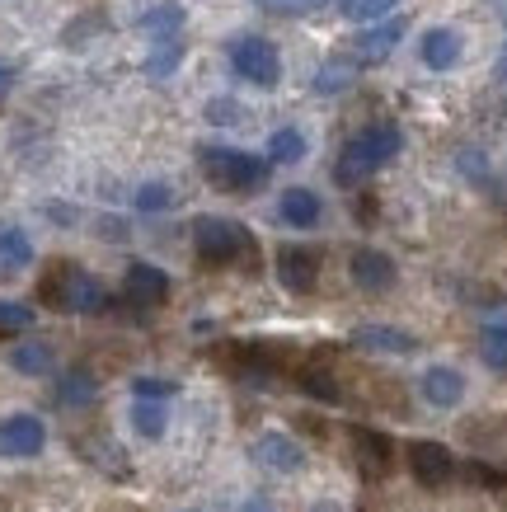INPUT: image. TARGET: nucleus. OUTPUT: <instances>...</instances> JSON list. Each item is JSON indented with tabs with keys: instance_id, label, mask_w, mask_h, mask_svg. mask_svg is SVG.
I'll list each match as a JSON object with an SVG mask.
<instances>
[{
	"instance_id": "nucleus-34",
	"label": "nucleus",
	"mask_w": 507,
	"mask_h": 512,
	"mask_svg": "<svg viewBox=\"0 0 507 512\" xmlns=\"http://www.w3.org/2000/svg\"><path fill=\"white\" fill-rule=\"evenodd\" d=\"M461 170L479 179V174H484V156H479V151H461Z\"/></svg>"
},
{
	"instance_id": "nucleus-27",
	"label": "nucleus",
	"mask_w": 507,
	"mask_h": 512,
	"mask_svg": "<svg viewBox=\"0 0 507 512\" xmlns=\"http://www.w3.org/2000/svg\"><path fill=\"white\" fill-rule=\"evenodd\" d=\"M179 62H184V43L179 38H165V43H155V52L146 57V76H174L179 71Z\"/></svg>"
},
{
	"instance_id": "nucleus-15",
	"label": "nucleus",
	"mask_w": 507,
	"mask_h": 512,
	"mask_svg": "<svg viewBox=\"0 0 507 512\" xmlns=\"http://www.w3.org/2000/svg\"><path fill=\"white\" fill-rule=\"evenodd\" d=\"M277 217L287 221L292 231H310V226H320L324 202H320V193H310V188H287V193L277 198Z\"/></svg>"
},
{
	"instance_id": "nucleus-4",
	"label": "nucleus",
	"mask_w": 507,
	"mask_h": 512,
	"mask_svg": "<svg viewBox=\"0 0 507 512\" xmlns=\"http://www.w3.org/2000/svg\"><path fill=\"white\" fill-rule=\"evenodd\" d=\"M193 249H198L202 264L226 268L240 259H254V235L231 217H198L193 221Z\"/></svg>"
},
{
	"instance_id": "nucleus-23",
	"label": "nucleus",
	"mask_w": 507,
	"mask_h": 512,
	"mask_svg": "<svg viewBox=\"0 0 507 512\" xmlns=\"http://www.w3.org/2000/svg\"><path fill=\"white\" fill-rule=\"evenodd\" d=\"M141 33H151L155 43H165V38H174V33L184 29V5H174V0H165V5H155V10H146V15L137 19Z\"/></svg>"
},
{
	"instance_id": "nucleus-16",
	"label": "nucleus",
	"mask_w": 507,
	"mask_h": 512,
	"mask_svg": "<svg viewBox=\"0 0 507 512\" xmlns=\"http://www.w3.org/2000/svg\"><path fill=\"white\" fill-rule=\"evenodd\" d=\"M404 38V15L400 19H385V24H376V29H367L362 38H357L353 47V66H371V62H385L390 52H395V43Z\"/></svg>"
},
{
	"instance_id": "nucleus-22",
	"label": "nucleus",
	"mask_w": 507,
	"mask_h": 512,
	"mask_svg": "<svg viewBox=\"0 0 507 512\" xmlns=\"http://www.w3.org/2000/svg\"><path fill=\"white\" fill-rule=\"evenodd\" d=\"M33 264V240L19 226H0V273H24Z\"/></svg>"
},
{
	"instance_id": "nucleus-26",
	"label": "nucleus",
	"mask_w": 507,
	"mask_h": 512,
	"mask_svg": "<svg viewBox=\"0 0 507 512\" xmlns=\"http://www.w3.org/2000/svg\"><path fill=\"white\" fill-rule=\"evenodd\" d=\"M132 428H137V437H146V442H160V437H165V428H169L165 404L132 400Z\"/></svg>"
},
{
	"instance_id": "nucleus-2",
	"label": "nucleus",
	"mask_w": 507,
	"mask_h": 512,
	"mask_svg": "<svg viewBox=\"0 0 507 512\" xmlns=\"http://www.w3.org/2000/svg\"><path fill=\"white\" fill-rule=\"evenodd\" d=\"M198 165H202V179L221 193H235V198H245V193H259L268 184V174L273 165L254 151H235V146H202L198 151Z\"/></svg>"
},
{
	"instance_id": "nucleus-28",
	"label": "nucleus",
	"mask_w": 507,
	"mask_h": 512,
	"mask_svg": "<svg viewBox=\"0 0 507 512\" xmlns=\"http://www.w3.org/2000/svg\"><path fill=\"white\" fill-rule=\"evenodd\" d=\"M137 212H169L174 207V188L169 184H160V179H151V184H141L137 188Z\"/></svg>"
},
{
	"instance_id": "nucleus-33",
	"label": "nucleus",
	"mask_w": 507,
	"mask_h": 512,
	"mask_svg": "<svg viewBox=\"0 0 507 512\" xmlns=\"http://www.w3.org/2000/svg\"><path fill=\"white\" fill-rule=\"evenodd\" d=\"M465 480L484 484V489H503L507 475H503V470H493V466H484V461H470V466H465Z\"/></svg>"
},
{
	"instance_id": "nucleus-18",
	"label": "nucleus",
	"mask_w": 507,
	"mask_h": 512,
	"mask_svg": "<svg viewBox=\"0 0 507 512\" xmlns=\"http://www.w3.org/2000/svg\"><path fill=\"white\" fill-rule=\"evenodd\" d=\"M418 57L428 71H451V66L461 62V33L456 29H428L423 33V43H418Z\"/></svg>"
},
{
	"instance_id": "nucleus-36",
	"label": "nucleus",
	"mask_w": 507,
	"mask_h": 512,
	"mask_svg": "<svg viewBox=\"0 0 507 512\" xmlns=\"http://www.w3.org/2000/svg\"><path fill=\"white\" fill-rule=\"evenodd\" d=\"M240 512H273V503H268V498H245V503H240Z\"/></svg>"
},
{
	"instance_id": "nucleus-21",
	"label": "nucleus",
	"mask_w": 507,
	"mask_h": 512,
	"mask_svg": "<svg viewBox=\"0 0 507 512\" xmlns=\"http://www.w3.org/2000/svg\"><path fill=\"white\" fill-rule=\"evenodd\" d=\"M296 390H301L306 400H320V404H338V400H343L338 376L329 372V367H320V362H310V367H301V372H296Z\"/></svg>"
},
{
	"instance_id": "nucleus-29",
	"label": "nucleus",
	"mask_w": 507,
	"mask_h": 512,
	"mask_svg": "<svg viewBox=\"0 0 507 512\" xmlns=\"http://www.w3.org/2000/svg\"><path fill=\"white\" fill-rule=\"evenodd\" d=\"M348 80H353V62H329V66L315 71V90L338 94V90H348Z\"/></svg>"
},
{
	"instance_id": "nucleus-12",
	"label": "nucleus",
	"mask_w": 507,
	"mask_h": 512,
	"mask_svg": "<svg viewBox=\"0 0 507 512\" xmlns=\"http://www.w3.org/2000/svg\"><path fill=\"white\" fill-rule=\"evenodd\" d=\"M348 278L362 287V292H390L395 287V278H400V268H395V259L385 254V249H353V259H348Z\"/></svg>"
},
{
	"instance_id": "nucleus-14",
	"label": "nucleus",
	"mask_w": 507,
	"mask_h": 512,
	"mask_svg": "<svg viewBox=\"0 0 507 512\" xmlns=\"http://www.w3.org/2000/svg\"><path fill=\"white\" fill-rule=\"evenodd\" d=\"M353 343L362 353H390V357H409L418 348L414 334L395 325H362V329H353Z\"/></svg>"
},
{
	"instance_id": "nucleus-9",
	"label": "nucleus",
	"mask_w": 507,
	"mask_h": 512,
	"mask_svg": "<svg viewBox=\"0 0 507 512\" xmlns=\"http://www.w3.org/2000/svg\"><path fill=\"white\" fill-rule=\"evenodd\" d=\"M273 268H277V282L296 296L315 292V282H320V254H315L310 245H282L277 249V259H273Z\"/></svg>"
},
{
	"instance_id": "nucleus-37",
	"label": "nucleus",
	"mask_w": 507,
	"mask_h": 512,
	"mask_svg": "<svg viewBox=\"0 0 507 512\" xmlns=\"http://www.w3.org/2000/svg\"><path fill=\"white\" fill-rule=\"evenodd\" d=\"M306 512H343V503H334V498H315Z\"/></svg>"
},
{
	"instance_id": "nucleus-35",
	"label": "nucleus",
	"mask_w": 507,
	"mask_h": 512,
	"mask_svg": "<svg viewBox=\"0 0 507 512\" xmlns=\"http://www.w3.org/2000/svg\"><path fill=\"white\" fill-rule=\"evenodd\" d=\"M10 90H15V66H5V62H0V99H5Z\"/></svg>"
},
{
	"instance_id": "nucleus-7",
	"label": "nucleus",
	"mask_w": 507,
	"mask_h": 512,
	"mask_svg": "<svg viewBox=\"0 0 507 512\" xmlns=\"http://www.w3.org/2000/svg\"><path fill=\"white\" fill-rule=\"evenodd\" d=\"M123 301H127V306H137V311H155V306H165V301H169V273H165V268H155V264H146V259L127 264V273H123Z\"/></svg>"
},
{
	"instance_id": "nucleus-11",
	"label": "nucleus",
	"mask_w": 507,
	"mask_h": 512,
	"mask_svg": "<svg viewBox=\"0 0 507 512\" xmlns=\"http://www.w3.org/2000/svg\"><path fill=\"white\" fill-rule=\"evenodd\" d=\"M353 461L362 480H385L395 470V442L376 428H353Z\"/></svg>"
},
{
	"instance_id": "nucleus-3",
	"label": "nucleus",
	"mask_w": 507,
	"mask_h": 512,
	"mask_svg": "<svg viewBox=\"0 0 507 512\" xmlns=\"http://www.w3.org/2000/svg\"><path fill=\"white\" fill-rule=\"evenodd\" d=\"M43 301L66 315H99L108 306V287L76 264H57L43 278Z\"/></svg>"
},
{
	"instance_id": "nucleus-31",
	"label": "nucleus",
	"mask_w": 507,
	"mask_h": 512,
	"mask_svg": "<svg viewBox=\"0 0 507 512\" xmlns=\"http://www.w3.org/2000/svg\"><path fill=\"white\" fill-rule=\"evenodd\" d=\"M33 325V311L24 301H0V334H19Z\"/></svg>"
},
{
	"instance_id": "nucleus-30",
	"label": "nucleus",
	"mask_w": 507,
	"mask_h": 512,
	"mask_svg": "<svg viewBox=\"0 0 507 512\" xmlns=\"http://www.w3.org/2000/svg\"><path fill=\"white\" fill-rule=\"evenodd\" d=\"M174 390H179V386H174V381H165V376H137V381H132V400L165 404Z\"/></svg>"
},
{
	"instance_id": "nucleus-25",
	"label": "nucleus",
	"mask_w": 507,
	"mask_h": 512,
	"mask_svg": "<svg viewBox=\"0 0 507 512\" xmlns=\"http://www.w3.org/2000/svg\"><path fill=\"white\" fill-rule=\"evenodd\" d=\"M395 5L400 0H338V10H343L348 24H385L395 15Z\"/></svg>"
},
{
	"instance_id": "nucleus-5",
	"label": "nucleus",
	"mask_w": 507,
	"mask_h": 512,
	"mask_svg": "<svg viewBox=\"0 0 507 512\" xmlns=\"http://www.w3.org/2000/svg\"><path fill=\"white\" fill-rule=\"evenodd\" d=\"M231 71L249 85H259V90H273L277 80H282V57H277V47L259 33H245V38H235L231 43Z\"/></svg>"
},
{
	"instance_id": "nucleus-17",
	"label": "nucleus",
	"mask_w": 507,
	"mask_h": 512,
	"mask_svg": "<svg viewBox=\"0 0 507 512\" xmlns=\"http://www.w3.org/2000/svg\"><path fill=\"white\" fill-rule=\"evenodd\" d=\"M52 400L62 404V409H85V404L99 400V376H94L90 367H66V372L57 376Z\"/></svg>"
},
{
	"instance_id": "nucleus-1",
	"label": "nucleus",
	"mask_w": 507,
	"mask_h": 512,
	"mask_svg": "<svg viewBox=\"0 0 507 512\" xmlns=\"http://www.w3.org/2000/svg\"><path fill=\"white\" fill-rule=\"evenodd\" d=\"M404 151V132H400V123H371V127H362L343 151H338V160H334V184L338 188H362L371 179V174L381 170V165H390V160Z\"/></svg>"
},
{
	"instance_id": "nucleus-32",
	"label": "nucleus",
	"mask_w": 507,
	"mask_h": 512,
	"mask_svg": "<svg viewBox=\"0 0 507 512\" xmlns=\"http://www.w3.org/2000/svg\"><path fill=\"white\" fill-rule=\"evenodd\" d=\"M259 10H268V15H315V10H324L329 0H254Z\"/></svg>"
},
{
	"instance_id": "nucleus-8",
	"label": "nucleus",
	"mask_w": 507,
	"mask_h": 512,
	"mask_svg": "<svg viewBox=\"0 0 507 512\" xmlns=\"http://www.w3.org/2000/svg\"><path fill=\"white\" fill-rule=\"evenodd\" d=\"M249 461L263 470H273V475H301V470H306V447L287 433H263V437H254Z\"/></svg>"
},
{
	"instance_id": "nucleus-19",
	"label": "nucleus",
	"mask_w": 507,
	"mask_h": 512,
	"mask_svg": "<svg viewBox=\"0 0 507 512\" xmlns=\"http://www.w3.org/2000/svg\"><path fill=\"white\" fill-rule=\"evenodd\" d=\"M310 151V141L301 127H277L273 137H268V151H263V160L268 165H301Z\"/></svg>"
},
{
	"instance_id": "nucleus-24",
	"label": "nucleus",
	"mask_w": 507,
	"mask_h": 512,
	"mask_svg": "<svg viewBox=\"0 0 507 512\" xmlns=\"http://www.w3.org/2000/svg\"><path fill=\"white\" fill-rule=\"evenodd\" d=\"M479 357H484L489 372L507 376V320H489L479 329Z\"/></svg>"
},
{
	"instance_id": "nucleus-20",
	"label": "nucleus",
	"mask_w": 507,
	"mask_h": 512,
	"mask_svg": "<svg viewBox=\"0 0 507 512\" xmlns=\"http://www.w3.org/2000/svg\"><path fill=\"white\" fill-rule=\"evenodd\" d=\"M10 367H15L19 376H47L57 367V353H52V343H43V339L15 343V348H10Z\"/></svg>"
},
{
	"instance_id": "nucleus-13",
	"label": "nucleus",
	"mask_w": 507,
	"mask_h": 512,
	"mask_svg": "<svg viewBox=\"0 0 507 512\" xmlns=\"http://www.w3.org/2000/svg\"><path fill=\"white\" fill-rule=\"evenodd\" d=\"M418 395H423V404H432V409H456V404L465 400V376L456 372V367L437 362V367H428V372L418 376Z\"/></svg>"
},
{
	"instance_id": "nucleus-10",
	"label": "nucleus",
	"mask_w": 507,
	"mask_h": 512,
	"mask_svg": "<svg viewBox=\"0 0 507 512\" xmlns=\"http://www.w3.org/2000/svg\"><path fill=\"white\" fill-rule=\"evenodd\" d=\"M43 447H47V423L38 414H10V419H0V456L29 461Z\"/></svg>"
},
{
	"instance_id": "nucleus-6",
	"label": "nucleus",
	"mask_w": 507,
	"mask_h": 512,
	"mask_svg": "<svg viewBox=\"0 0 507 512\" xmlns=\"http://www.w3.org/2000/svg\"><path fill=\"white\" fill-rule=\"evenodd\" d=\"M404 461H409V475H414L423 489H446V484L461 475L451 447H442V442H409Z\"/></svg>"
}]
</instances>
